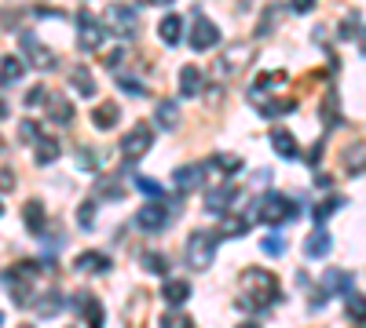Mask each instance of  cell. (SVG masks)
<instances>
[{
    "label": "cell",
    "instance_id": "1",
    "mask_svg": "<svg viewBox=\"0 0 366 328\" xmlns=\"http://www.w3.org/2000/svg\"><path fill=\"white\" fill-rule=\"evenodd\" d=\"M242 281H246L242 306H249V310H267L272 303H279V277L272 270L253 267V270L242 274Z\"/></svg>",
    "mask_w": 366,
    "mask_h": 328
},
{
    "label": "cell",
    "instance_id": "2",
    "mask_svg": "<svg viewBox=\"0 0 366 328\" xmlns=\"http://www.w3.org/2000/svg\"><path fill=\"white\" fill-rule=\"evenodd\" d=\"M37 274H41V262H15V270L4 274L8 292H11V299L19 303V306L34 303V281H37Z\"/></svg>",
    "mask_w": 366,
    "mask_h": 328
},
{
    "label": "cell",
    "instance_id": "3",
    "mask_svg": "<svg viewBox=\"0 0 366 328\" xmlns=\"http://www.w3.org/2000/svg\"><path fill=\"white\" fill-rule=\"evenodd\" d=\"M297 216V204L290 201V197H282V193H264L257 208H253V216L249 219H260L267 226H279V223H290Z\"/></svg>",
    "mask_w": 366,
    "mask_h": 328
},
{
    "label": "cell",
    "instance_id": "4",
    "mask_svg": "<svg viewBox=\"0 0 366 328\" xmlns=\"http://www.w3.org/2000/svg\"><path fill=\"white\" fill-rule=\"evenodd\" d=\"M216 237L213 230H190V237H187V267H195V270H209V262L216 255Z\"/></svg>",
    "mask_w": 366,
    "mask_h": 328
},
{
    "label": "cell",
    "instance_id": "5",
    "mask_svg": "<svg viewBox=\"0 0 366 328\" xmlns=\"http://www.w3.org/2000/svg\"><path fill=\"white\" fill-rule=\"evenodd\" d=\"M136 22H139V15L129 4H110L103 15V26L110 33H118V37H136Z\"/></svg>",
    "mask_w": 366,
    "mask_h": 328
},
{
    "label": "cell",
    "instance_id": "6",
    "mask_svg": "<svg viewBox=\"0 0 366 328\" xmlns=\"http://www.w3.org/2000/svg\"><path fill=\"white\" fill-rule=\"evenodd\" d=\"M103 33H106V26L95 22L92 11H77V47H81V52L103 47Z\"/></svg>",
    "mask_w": 366,
    "mask_h": 328
},
{
    "label": "cell",
    "instance_id": "7",
    "mask_svg": "<svg viewBox=\"0 0 366 328\" xmlns=\"http://www.w3.org/2000/svg\"><path fill=\"white\" fill-rule=\"evenodd\" d=\"M150 142H154V131H150V124H143V121H136L132 124V131L121 139V157H129V161H139L143 154L150 150Z\"/></svg>",
    "mask_w": 366,
    "mask_h": 328
},
{
    "label": "cell",
    "instance_id": "8",
    "mask_svg": "<svg viewBox=\"0 0 366 328\" xmlns=\"http://www.w3.org/2000/svg\"><path fill=\"white\" fill-rule=\"evenodd\" d=\"M165 223H169L165 201H147L136 211V226L143 230V234H157V230H165Z\"/></svg>",
    "mask_w": 366,
    "mask_h": 328
},
{
    "label": "cell",
    "instance_id": "9",
    "mask_svg": "<svg viewBox=\"0 0 366 328\" xmlns=\"http://www.w3.org/2000/svg\"><path fill=\"white\" fill-rule=\"evenodd\" d=\"M220 40V26H213L209 19H195V26H190V47H195V52H209V47Z\"/></svg>",
    "mask_w": 366,
    "mask_h": 328
},
{
    "label": "cell",
    "instance_id": "10",
    "mask_svg": "<svg viewBox=\"0 0 366 328\" xmlns=\"http://www.w3.org/2000/svg\"><path fill=\"white\" fill-rule=\"evenodd\" d=\"M73 310L85 318L88 328H103V303L95 299L92 292H81V295H77V299H73Z\"/></svg>",
    "mask_w": 366,
    "mask_h": 328
},
{
    "label": "cell",
    "instance_id": "11",
    "mask_svg": "<svg viewBox=\"0 0 366 328\" xmlns=\"http://www.w3.org/2000/svg\"><path fill=\"white\" fill-rule=\"evenodd\" d=\"M22 52L29 55V62H34L37 70H55V55L48 52V47L34 37V33H22Z\"/></svg>",
    "mask_w": 366,
    "mask_h": 328
},
{
    "label": "cell",
    "instance_id": "12",
    "mask_svg": "<svg viewBox=\"0 0 366 328\" xmlns=\"http://www.w3.org/2000/svg\"><path fill=\"white\" fill-rule=\"evenodd\" d=\"M238 197V186L234 183H224V186H216V190H209V197H205V211H227L231 208V201Z\"/></svg>",
    "mask_w": 366,
    "mask_h": 328
},
{
    "label": "cell",
    "instance_id": "13",
    "mask_svg": "<svg viewBox=\"0 0 366 328\" xmlns=\"http://www.w3.org/2000/svg\"><path fill=\"white\" fill-rule=\"evenodd\" d=\"M172 183H176L180 193H190V190H198L205 183V164H190V168H180L176 175H172Z\"/></svg>",
    "mask_w": 366,
    "mask_h": 328
},
{
    "label": "cell",
    "instance_id": "14",
    "mask_svg": "<svg viewBox=\"0 0 366 328\" xmlns=\"http://www.w3.org/2000/svg\"><path fill=\"white\" fill-rule=\"evenodd\" d=\"M330 248H333V237L326 234L323 226H315L311 234L304 237V255H308V259H323Z\"/></svg>",
    "mask_w": 366,
    "mask_h": 328
},
{
    "label": "cell",
    "instance_id": "15",
    "mask_svg": "<svg viewBox=\"0 0 366 328\" xmlns=\"http://www.w3.org/2000/svg\"><path fill=\"white\" fill-rule=\"evenodd\" d=\"M154 124L162 128V131H172V128H180V106L172 103V98H162L154 110Z\"/></svg>",
    "mask_w": 366,
    "mask_h": 328
},
{
    "label": "cell",
    "instance_id": "16",
    "mask_svg": "<svg viewBox=\"0 0 366 328\" xmlns=\"http://www.w3.org/2000/svg\"><path fill=\"white\" fill-rule=\"evenodd\" d=\"M157 37H162V44H180L183 40V19L180 15H165L162 19V26H157Z\"/></svg>",
    "mask_w": 366,
    "mask_h": 328
},
{
    "label": "cell",
    "instance_id": "17",
    "mask_svg": "<svg viewBox=\"0 0 366 328\" xmlns=\"http://www.w3.org/2000/svg\"><path fill=\"white\" fill-rule=\"evenodd\" d=\"M118 121H121V110H118V103H103V106H95V113H92V124L99 128V131L118 128Z\"/></svg>",
    "mask_w": 366,
    "mask_h": 328
},
{
    "label": "cell",
    "instance_id": "18",
    "mask_svg": "<svg viewBox=\"0 0 366 328\" xmlns=\"http://www.w3.org/2000/svg\"><path fill=\"white\" fill-rule=\"evenodd\" d=\"M272 146H275V154H279V157H286V161H297V157H300L297 139L290 135V131H282V128H275V131H272Z\"/></svg>",
    "mask_w": 366,
    "mask_h": 328
},
{
    "label": "cell",
    "instance_id": "19",
    "mask_svg": "<svg viewBox=\"0 0 366 328\" xmlns=\"http://www.w3.org/2000/svg\"><path fill=\"white\" fill-rule=\"evenodd\" d=\"M22 223L29 234H44V201H26L22 204Z\"/></svg>",
    "mask_w": 366,
    "mask_h": 328
},
{
    "label": "cell",
    "instance_id": "20",
    "mask_svg": "<svg viewBox=\"0 0 366 328\" xmlns=\"http://www.w3.org/2000/svg\"><path fill=\"white\" fill-rule=\"evenodd\" d=\"M348 288H352V277H348L344 270H333V267H330V270L323 274V292H326V295H337V292L352 295Z\"/></svg>",
    "mask_w": 366,
    "mask_h": 328
},
{
    "label": "cell",
    "instance_id": "21",
    "mask_svg": "<svg viewBox=\"0 0 366 328\" xmlns=\"http://www.w3.org/2000/svg\"><path fill=\"white\" fill-rule=\"evenodd\" d=\"M44 103H48V117H52L55 124H70L73 106H70V98H66V95H48Z\"/></svg>",
    "mask_w": 366,
    "mask_h": 328
},
{
    "label": "cell",
    "instance_id": "22",
    "mask_svg": "<svg viewBox=\"0 0 366 328\" xmlns=\"http://www.w3.org/2000/svg\"><path fill=\"white\" fill-rule=\"evenodd\" d=\"M73 267L85 270V274H106V270H110V259H106L103 252H81Z\"/></svg>",
    "mask_w": 366,
    "mask_h": 328
},
{
    "label": "cell",
    "instance_id": "23",
    "mask_svg": "<svg viewBox=\"0 0 366 328\" xmlns=\"http://www.w3.org/2000/svg\"><path fill=\"white\" fill-rule=\"evenodd\" d=\"M202 88H205L202 70H198V66H183V70H180V91L183 95H202Z\"/></svg>",
    "mask_w": 366,
    "mask_h": 328
},
{
    "label": "cell",
    "instance_id": "24",
    "mask_svg": "<svg viewBox=\"0 0 366 328\" xmlns=\"http://www.w3.org/2000/svg\"><path fill=\"white\" fill-rule=\"evenodd\" d=\"M344 168H348V175H363L366 172V142H356L352 150L344 154Z\"/></svg>",
    "mask_w": 366,
    "mask_h": 328
},
{
    "label": "cell",
    "instance_id": "25",
    "mask_svg": "<svg viewBox=\"0 0 366 328\" xmlns=\"http://www.w3.org/2000/svg\"><path fill=\"white\" fill-rule=\"evenodd\" d=\"M162 295H165V303H169V306H180V303L190 299V285H187V281H165Z\"/></svg>",
    "mask_w": 366,
    "mask_h": 328
},
{
    "label": "cell",
    "instance_id": "26",
    "mask_svg": "<svg viewBox=\"0 0 366 328\" xmlns=\"http://www.w3.org/2000/svg\"><path fill=\"white\" fill-rule=\"evenodd\" d=\"M70 84L77 88V95H85V98H92V95H95V80H92V73L85 70V66H73Z\"/></svg>",
    "mask_w": 366,
    "mask_h": 328
},
{
    "label": "cell",
    "instance_id": "27",
    "mask_svg": "<svg viewBox=\"0 0 366 328\" xmlns=\"http://www.w3.org/2000/svg\"><path fill=\"white\" fill-rule=\"evenodd\" d=\"M34 157H37V164H55V161L62 157V146H59V139H41Z\"/></svg>",
    "mask_w": 366,
    "mask_h": 328
},
{
    "label": "cell",
    "instance_id": "28",
    "mask_svg": "<svg viewBox=\"0 0 366 328\" xmlns=\"http://www.w3.org/2000/svg\"><path fill=\"white\" fill-rule=\"evenodd\" d=\"M249 230V216H224L220 219V234L224 237H242Z\"/></svg>",
    "mask_w": 366,
    "mask_h": 328
},
{
    "label": "cell",
    "instance_id": "29",
    "mask_svg": "<svg viewBox=\"0 0 366 328\" xmlns=\"http://www.w3.org/2000/svg\"><path fill=\"white\" fill-rule=\"evenodd\" d=\"M344 314H348V321L363 325V321H366V295H359V292H352V295H348V303H344Z\"/></svg>",
    "mask_w": 366,
    "mask_h": 328
},
{
    "label": "cell",
    "instance_id": "30",
    "mask_svg": "<svg viewBox=\"0 0 366 328\" xmlns=\"http://www.w3.org/2000/svg\"><path fill=\"white\" fill-rule=\"evenodd\" d=\"M95 190H99V197H103V201H121V197H125V186L118 183V179H99V186H95Z\"/></svg>",
    "mask_w": 366,
    "mask_h": 328
},
{
    "label": "cell",
    "instance_id": "31",
    "mask_svg": "<svg viewBox=\"0 0 366 328\" xmlns=\"http://www.w3.org/2000/svg\"><path fill=\"white\" fill-rule=\"evenodd\" d=\"M143 270H150V274H169V259L162 252H143Z\"/></svg>",
    "mask_w": 366,
    "mask_h": 328
},
{
    "label": "cell",
    "instance_id": "32",
    "mask_svg": "<svg viewBox=\"0 0 366 328\" xmlns=\"http://www.w3.org/2000/svg\"><path fill=\"white\" fill-rule=\"evenodd\" d=\"M209 168H224V175H234V172H242V161H238L234 154H216L209 161Z\"/></svg>",
    "mask_w": 366,
    "mask_h": 328
},
{
    "label": "cell",
    "instance_id": "33",
    "mask_svg": "<svg viewBox=\"0 0 366 328\" xmlns=\"http://www.w3.org/2000/svg\"><path fill=\"white\" fill-rule=\"evenodd\" d=\"M22 70H26V66H22L19 55H4V84H8V88L22 77Z\"/></svg>",
    "mask_w": 366,
    "mask_h": 328
},
{
    "label": "cell",
    "instance_id": "34",
    "mask_svg": "<svg viewBox=\"0 0 366 328\" xmlns=\"http://www.w3.org/2000/svg\"><path fill=\"white\" fill-rule=\"evenodd\" d=\"M341 204H344V197H341V193H333V197H326V201H323V204H315V208H311V216H315V223H323V219L330 216V211H337Z\"/></svg>",
    "mask_w": 366,
    "mask_h": 328
},
{
    "label": "cell",
    "instance_id": "35",
    "mask_svg": "<svg viewBox=\"0 0 366 328\" xmlns=\"http://www.w3.org/2000/svg\"><path fill=\"white\" fill-rule=\"evenodd\" d=\"M157 328H195V321H190L187 314H180V310H169V314H162Z\"/></svg>",
    "mask_w": 366,
    "mask_h": 328
},
{
    "label": "cell",
    "instance_id": "36",
    "mask_svg": "<svg viewBox=\"0 0 366 328\" xmlns=\"http://www.w3.org/2000/svg\"><path fill=\"white\" fill-rule=\"evenodd\" d=\"M246 52H249V47H246V44H234V47H231V52H227V59H224V70L231 73V70H234V66H242L246 59H253V55H246Z\"/></svg>",
    "mask_w": 366,
    "mask_h": 328
},
{
    "label": "cell",
    "instance_id": "37",
    "mask_svg": "<svg viewBox=\"0 0 366 328\" xmlns=\"http://www.w3.org/2000/svg\"><path fill=\"white\" fill-rule=\"evenodd\" d=\"M279 4H267V11H264V19H260V26H257V33H260V37H267V33H272L275 29V19H279Z\"/></svg>",
    "mask_w": 366,
    "mask_h": 328
},
{
    "label": "cell",
    "instance_id": "38",
    "mask_svg": "<svg viewBox=\"0 0 366 328\" xmlns=\"http://www.w3.org/2000/svg\"><path fill=\"white\" fill-rule=\"evenodd\" d=\"M92 223H95V201H85L81 208H77V226L92 230Z\"/></svg>",
    "mask_w": 366,
    "mask_h": 328
},
{
    "label": "cell",
    "instance_id": "39",
    "mask_svg": "<svg viewBox=\"0 0 366 328\" xmlns=\"http://www.w3.org/2000/svg\"><path fill=\"white\" fill-rule=\"evenodd\" d=\"M132 183H136V186H139L143 193H150L154 201H162V183H154V179H147V175H136Z\"/></svg>",
    "mask_w": 366,
    "mask_h": 328
},
{
    "label": "cell",
    "instance_id": "40",
    "mask_svg": "<svg viewBox=\"0 0 366 328\" xmlns=\"http://www.w3.org/2000/svg\"><path fill=\"white\" fill-rule=\"evenodd\" d=\"M19 139H22V142H41L44 135L37 131V124H34V121H22V124H19Z\"/></svg>",
    "mask_w": 366,
    "mask_h": 328
},
{
    "label": "cell",
    "instance_id": "41",
    "mask_svg": "<svg viewBox=\"0 0 366 328\" xmlns=\"http://www.w3.org/2000/svg\"><path fill=\"white\" fill-rule=\"evenodd\" d=\"M118 84H121V91H125V95H136V98H139V95H147V88H143L139 80H132V77H121Z\"/></svg>",
    "mask_w": 366,
    "mask_h": 328
},
{
    "label": "cell",
    "instance_id": "42",
    "mask_svg": "<svg viewBox=\"0 0 366 328\" xmlns=\"http://www.w3.org/2000/svg\"><path fill=\"white\" fill-rule=\"evenodd\" d=\"M264 252L267 255H286V237H264Z\"/></svg>",
    "mask_w": 366,
    "mask_h": 328
},
{
    "label": "cell",
    "instance_id": "43",
    "mask_svg": "<svg viewBox=\"0 0 366 328\" xmlns=\"http://www.w3.org/2000/svg\"><path fill=\"white\" fill-rule=\"evenodd\" d=\"M356 26H359V15L352 11V15L344 19V26H341V37H344V40H348V37H356Z\"/></svg>",
    "mask_w": 366,
    "mask_h": 328
},
{
    "label": "cell",
    "instance_id": "44",
    "mask_svg": "<svg viewBox=\"0 0 366 328\" xmlns=\"http://www.w3.org/2000/svg\"><path fill=\"white\" fill-rule=\"evenodd\" d=\"M121 59H125V47H114V52H106V55H103V62L110 66V70H118Z\"/></svg>",
    "mask_w": 366,
    "mask_h": 328
},
{
    "label": "cell",
    "instance_id": "45",
    "mask_svg": "<svg viewBox=\"0 0 366 328\" xmlns=\"http://www.w3.org/2000/svg\"><path fill=\"white\" fill-rule=\"evenodd\" d=\"M290 8H293L297 15H308V11L315 8V0H290Z\"/></svg>",
    "mask_w": 366,
    "mask_h": 328
},
{
    "label": "cell",
    "instance_id": "46",
    "mask_svg": "<svg viewBox=\"0 0 366 328\" xmlns=\"http://www.w3.org/2000/svg\"><path fill=\"white\" fill-rule=\"evenodd\" d=\"M41 98H48V95H44V88H34V91H29V95H26V106H37V103H41Z\"/></svg>",
    "mask_w": 366,
    "mask_h": 328
},
{
    "label": "cell",
    "instance_id": "47",
    "mask_svg": "<svg viewBox=\"0 0 366 328\" xmlns=\"http://www.w3.org/2000/svg\"><path fill=\"white\" fill-rule=\"evenodd\" d=\"M359 47H363V52H366V29L359 33Z\"/></svg>",
    "mask_w": 366,
    "mask_h": 328
},
{
    "label": "cell",
    "instance_id": "48",
    "mask_svg": "<svg viewBox=\"0 0 366 328\" xmlns=\"http://www.w3.org/2000/svg\"><path fill=\"white\" fill-rule=\"evenodd\" d=\"M147 4H172V0H147Z\"/></svg>",
    "mask_w": 366,
    "mask_h": 328
},
{
    "label": "cell",
    "instance_id": "49",
    "mask_svg": "<svg viewBox=\"0 0 366 328\" xmlns=\"http://www.w3.org/2000/svg\"><path fill=\"white\" fill-rule=\"evenodd\" d=\"M238 328H257V325H249V321H246V325H238Z\"/></svg>",
    "mask_w": 366,
    "mask_h": 328
},
{
    "label": "cell",
    "instance_id": "50",
    "mask_svg": "<svg viewBox=\"0 0 366 328\" xmlns=\"http://www.w3.org/2000/svg\"><path fill=\"white\" fill-rule=\"evenodd\" d=\"M19 328H34V325H19Z\"/></svg>",
    "mask_w": 366,
    "mask_h": 328
}]
</instances>
